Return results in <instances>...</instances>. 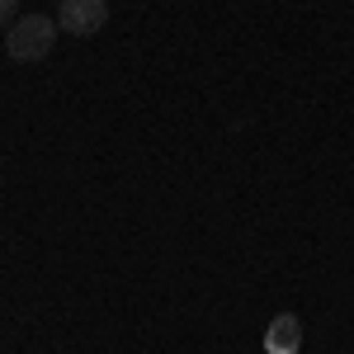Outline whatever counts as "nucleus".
Returning a JSON list of instances; mask_svg holds the SVG:
<instances>
[{"label": "nucleus", "instance_id": "2", "mask_svg": "<svg viewBox=\"0 0 354 354\" xmlns=\"http://www.w3.org/2000/svg\"><path fill=\"white\" fill-rule=\"evenodd\" d=\"M109 24V0H62L57 5V28L71 38H90Z\"/></svg>", "mask_w": 354, "mask_h": 354}, {"label": "nucleus", "instance_id": "3", "mask_svg": "<svg viewBox=\"0 0 354 354\" xmlns=\"http://www.w3.org/2000/svg\"><path fill=\"white\" fill-rule=\"evenodd\" d=\"M302 350V322L293 312H279L265 330V354H298Z\"/></svg>", "mask_w": 354, "mask_h": 354}, {"label": "nucleus", "instance_id": "4", "mask_svg": "<svg viewBox=\"0 0 354 354\" xmlns=\"http://www.w3.org/2000/svg\"><path fill=\"white\" fill-rule=\"evenodd\" d=\"M15 10H19V0H0V28L15 24Z\"/></svg>", "mask_w": 354, "mask_h": 354}, {"label": "nucleus", "instance_id": "1", "mask_svg": "<svg viewBox=\"0 0 354 354\" xmlns=\"http://www.w3.org/2000/svg\"><path fill=\"white\" fill-rule=\"evenodd\" d=\"M57 33H62V28H57L48 15H19V19L10 24V33H5V53H10V62L33 66V62L53 57Z\"/></svg>", "mask_w": 354, "mask_h": 354}]
</instances>
